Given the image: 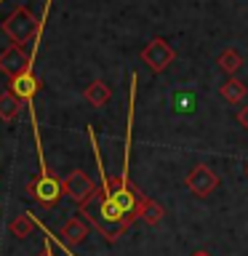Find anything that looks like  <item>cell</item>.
Masks as SVG:
<instances>
[{
  "label": "cell",
  "instance_id": "1",
  "mask_svg": "<svg viewBox=\"0 0 248 256\" xmlns=\"http://www.w3.org/2000/svg\"><path fill=\"white\" fill-rule=\"evenodd\" d=\"M80 214H83V219L91 224L99 235H104L107 243H115V240L131 227V219L120 211L115 198L107 195V190H104L102 184H96V192L80 206Z\"/></svg>",
  "mask_w": 248,
  "mask_h": 256
},
{
  "label": "cell",
  "instance_id": "2",
  "mask_svg": "<svg viewBox=\"0 0 248 256\" xmlns=\"http://www.w3.org/2000/svg\"><path fill=\"white\" fill-rule=\"evenodd\" d=\"M27 190L35 195V200L40 206H46V208H54V206H59V200L64 195V187H62V179H56V176L51 174H38L35 179H30L27 182Z\"/></svg>",
  "mask_w": 248,
  "mask_h": 256
},
{
  "label": "cell",
  "instance_id": "3",
  "mask_svg": "<svg viewBox=\"0 0 248 256\" xmlns=\"http://www.w3.org/2000/svg\"><path fill=\"white\" fill-rule=\"evenodd\" d=\"M35 30H38V22H35V16H32L27 8H16V11L11 14V19L3 24V32L11 38L14 46L30 43V40L35 38Z\"/></svg>",
  "mask_w": 248,
  "mask_h": 256
},
{
  "label": "cell",
  "instance_id": "4",
  "mask_svg": "<svg viewBox=\"0 0 248 256\" xmlns=\"http://www.w3.org/2000/svg\"><path fill=\"white\" fill-rule=\"evenodd\" d=\"M62 187H64V195H67L72 203H78V206H83L86 200L96 192L94 179H91L86 171H80V168H75V171H70L67 176H64V179H62Z\"/></svg>",
  "mask_w": 248,
  "mask_h": 256
},
{
  "label": "cell",
  "instance_id": "5",
  "mask_svg": "<svg viewBox=\"0 0 248 256\" xmlns=\"http://www.w3.org/2000/svg\"><path fill=\"white\" fill-rule=\"evenodd\" d=\"M184 184H187V190L192 192V195L208 198L216 187H219V179H216V174H214L208 166H195V168H192V171L187 174Z\"/></svg>",
  "mask_w": 248,
  "mask_h": 256
},
{
  "label": "cell",
  "instance_id": "6",
  "mask_svg": "<svg viewBox=\"0 0 248 256\" xmlns=\"http://www.w3.org/2000/svg\"><path fill=\"white\" fill-rule=\"evenodd\" d=\"M0 72L8 78H16L22 72H30V56L22 51V46H11L0 54Z\"/></svg>",
  "mask_w": 248,
  "mask_h": 256
},
{
  "label": "cell",
  "instance_id": "7",
  "mask_svg": "<svg viewBox=\"0 0 248 256\" xmlns=\"http://www.w3.org/2000/svg\"><path fill=\"white\" fill-rule=\"evenodd\" d=\"M142 59L150 64V70H155V72H163L168 64L174 62V51H171V46L166 43V40H160L155 38L152 43L144 48V54H142Z\"/></svg>",
  "mask_w": 248,
  "mask_h": 256
},
{
  "label": "cell",
  "instance_id": "8",
  "mask_svg": "<svg viewBox=\"0 0 248 256\" xmlns=\"http://www.w3.org/2000/svg\"><path fill=\"white\" fill-rule=\"evenodd\" d=\"M59 238H62V243L67 248L80 246L88 238V222L83 219V216H72V219H67L59 227Z\"/></svg>",
  "mask_w": 248,
  "mask_h": 256
},
{
  "label": "cell",
  "instance_id": "9",
  "mask_svg": "<svg viewBox=\"0 0 248 256\" xmlns=\"http://www.w3.org/2000/svg\"><path fill=\"white\" fill-rule=\"evenodd\" d=\"M40 91V83L32 72H22V75L11 78V94L19 96V99H32Z\"/></svg>",
  "mask_w": 248,
  "mask_h": 256
},
{
  "label": "cell",
  "instance_id": "10",
  "mask_svg": "<svg viewBox=\"0 0 248 256\" xmlns=\"http://www.w3.org/2000/svg\"><path fill=\"white\" fill-rule=\"evenodd\" d=\"M163 206L158 203V200H152L147 195H142V203H139V219H144L147 224H158L163 219Z\"/></svg>",
  "mask_w": 248,
  "mask_h": 256
},
{
  "label": "cell",
  "instance_id": "11",
  "mask_svg": "<svg viewBox=\"0 0 248 256\" xmlns=\"http://www.w3.org/2000/svg\"><path fill=\"white\" fill-rule=\"evenodd\" d=\"M19 112H22V99L19 96H14V94H0V118L6 120H16L19 118Z\"/></svg>",
  "mask_w": 248,
  "mask_h": 256
},
{
  "label": "cell",
  "instance_id": "12",
  "mask_svg": "<svg viewBox=\"0 0 248 256\" xmlns=\"http://www.w3.org/2000/svg\"><path fill=\"white\" fill-rule=\"evenodd\" d=\"M107 99H110V88H107V83H102V80H94V83L86 88V102L91 104V107H102V104H107Z\"/></svg>",
  "mask_w": 248,
  "mask_h": 256
},
{
  "label": "cell",
  "instance_id": "13",
  "mask_svg": "<svg viewBox=\"0 0 248 256\" xmlns=\"http://www.w3.org/2000/svg\"><path fill=\"white\" fill-rule=\"evenodd\" d=\"M32 227H35V222H32V216H30V214H19L11 224H8L11 235H14V238H19V240L30 238V235H32Z\"/></svg>",
  "mask_w": 248,
  "mask_h": 256
},
{
  "label": "cell",
  "instance_id": "14",
  "mask_svg": "<svg viewBox=\"0 0 248 256\" xmlns=\"http://www.w3.org/2000/svg\"><path fill=\"white\" fill-rule=\"evenodd\" d=\"M248 94V88L240 83V80H227V83L222 86V96L227 99L230 104H238V102H243V96Z\"/></svg>",
  "mask_w": 248,
  "mask_h": 256
},
{
  "label": "cell",
  "instance_id": "15",
  "mask_svg": "<svg viewBox=\"0 0 248 256\" xmlns=\"http://www.w3.org/2000/svg\"><path fill=\"white\" fill-rule=\"evenodd\" d=\"M174 104H176V112H192V110H195V94L179 91L174 96Z\"/></svg>",
  "mask_w": 248,
  "mask_h": 256
},
{
  "label": "cell",
  "instance_id": "16",
  "mask_svg": "<svg viewBox=\"0 0 248 256\" xmlns=\"http://www.w3.org/2000/svg\"><path fill=\"white\" fill-rule=\"evenodd\" d=\"M240 64H243V62H240V56H238L235 51H224V54L219 56V67H222L224 72H235Z\"/></svg>",
  "mask_w": 248,
  "mask_h": 256
},
{
  "label": "cell",
  "instance_id": "17",
  "mask_svg": "<svg viewBox=\"0 0 248 256\" xmlns=\"http://www.w3.org/2000/svg\"><path fill=\"white\" fill-rule=\"evenodd\" d=\"M238 123L243 126V128H248V107H243V110L238 112Z\"/></svg>",
  "mask_w": 248,
  "mask_h": 256
},
{
  "label": "cell",
  "instance_id": "18",
  "mask_svg": "<svg viewBox=\"0 0 248 256\" xmlns=\"http://www.w3.org/2000/svg\"><path fill=\"white\" fill-rule=\"evenodd\" d=\"M38 256H54V254H51V243H46L43 248H40V251H38Z\"/></svg>",
  "mask_w": 248,
  "mask_h": 256
},
{
  "label": "cell",
  "instance_id": "19",
  "mask_svg": "<svg viewBox=\"0 0 248 256\" xmlns=\"http://www.w3.org/2000/svg\"><path fill=\"white\" fill-rule=\"evenodd\" d=\"M192 256H211V254H208V251H195Z\"/></svg>",
  "mask_w": 248,
  "mask_h": 256
}]
</instances>
